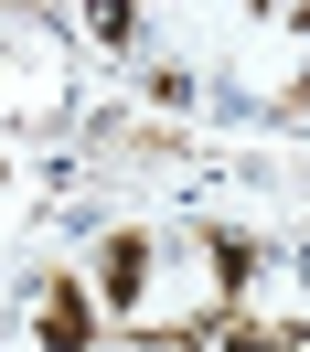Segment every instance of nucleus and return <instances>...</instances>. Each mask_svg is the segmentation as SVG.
I'll use <instances>...</instances> for the list:
<instances>
[{"instance_id": "1", "label": "nucleus", "mask_w": 310, "mask_h": 352, "mask_svg": "<svg viewBox=\"0 0 310 352\" xmlns=\"http://www.w3.org/2000/svg\"><path fill=\"white\" fill-rule=\"evenodd\" d=\"M150 267H161V245L139 235V224H107V235H96V267H86L96 320H107V309H129V320H139V299H150Z\"/></svg>"}, {"instance_id": "2", "label": "nucleus", "mask_w": 310, "mask_h": 352, "mask_svg": "<svg viewBox=\"0 0 310 352\" xmlns=\"http://www.w3.org/2000/svg\"><path fill=\"white\" fill-rule=\"evenodd\" d=\"M32 342H43V352H96V299H86V278H43Z\"/></svg>"}, {"instance_id": "3", "label": "nucleus", "mask_w": 310, "mask_h": 352, "mask_svg": "<svg viewBox=\"0 0 310 352\" xmlns=\"http://www.w3.org/2000/svg\"><path fill=\"white\" fill-rule=\"evenodd\" d=\"M203 267H214V299L236 309L246 288H257V235H225V224H214V235H203Z\"/></svg>"}, {"instance_id": "4", "label": "nucleus", "mask_w": 310, "mask_h": 352, "mask_svg": "<svg viewBox=\"0 0 310 352\" xmlns=\"http://www.w3.org/2000/svg\"><path fill=\"white\" fill-rule=\"evenodd\" d=\"M0 192H11V160H0Z\"/></svg>"}]
</instances>
